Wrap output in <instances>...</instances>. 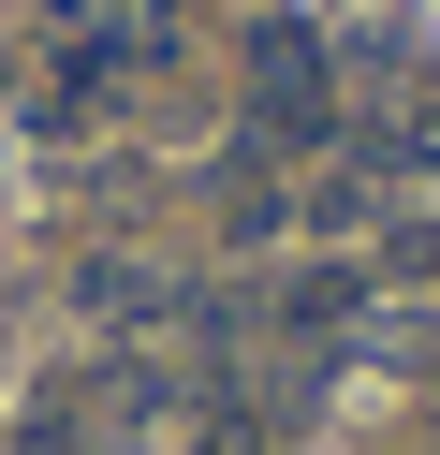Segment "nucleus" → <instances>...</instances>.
I'll return each mask as SVG.
<instances>
[{"label":"nucleus","instance_id":"2","mask_svg":"<svg viewBox=\"0 0 440 455\" xmlns=\"http://www.w3.org/2000/svg\"><path fill=\"white\" fill-rule=\"evenodd\" d=\"M352 132H367V162H440V60L381 44V74H367V103H352Z\"/></svg>","mask_w":440,"mask_h":455},{"label":"nucleus","instance_id":"4","mask_svg":"<svg viewBox=\"0 0 440 455\" xmlns=\"http://www.w3.org/2000/svg\"><path fill=\"white\" fill-rule=\"evenodd\" d=\"M279 323H293V338H367V279H352V265L279 279Z\"/></svg>","mask_w":440,"mask_h":455},{"label":"nucleus","instance_id":"3","mask_svg":"<svg viewBox=\"0 0 440 455\" xmlns=\"http://www.w3.org/2000/svg\"><path fill=\"white\" fill-rule=\"evenodd\" d=\"M88 441H103V367H88V382H44L15 411V455H88Z\"/></svg>","mask_w":440,"mask_h":455},{"label":"nucleus","instance_id":"5","mask_svg":"<svg viewBox=\"0 0 440 455\" xmlns=\"http://www.w3.org/2000/svg\"><path fill=\"white\" fill-rule=\"evenodd\" d=\"M279 426H293V396H205L191 455H279Z\"/></svg>","mask_w":440,"mask_h":455},{"label":"nucleus","instance_id":"6","mask_svg":"<svg viewBox=\"0 0 440 455\" xmlns=\"http://www.w3.org/2000/svg\"><path fill=\"white\" fill-rule=\"evenodd\" d=\"M74 294L103 308V323H162V308H176V294H162V279H147V265H88Z\"/></svg>","mask_w":440,"mask_h":455},{"label":"nucleus","instance_id":"1","mask_svg":"<svg viewBox=\"0 0 440 455\" xmlns=\"http://www.w3.org/2000/svg\"><path fill=\"white\" fill-rule=\"evenodd\" d=\"M352 103H338V60H323V30L308 15H264L250 30V148L279 162V148H323Z\"/></svg>","mask_w":440,"mask_h":455}]
</instances>
